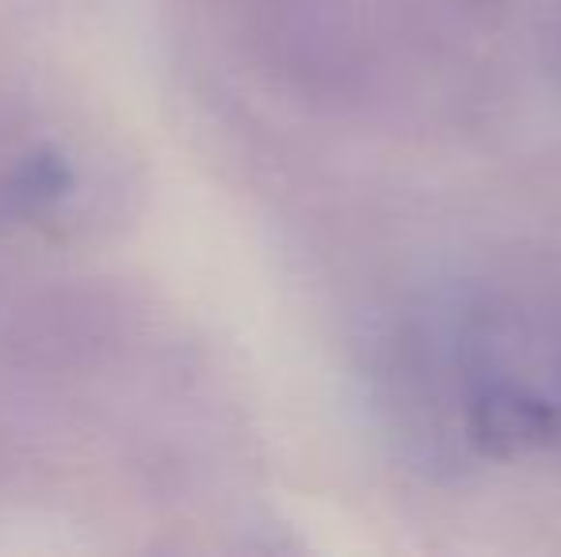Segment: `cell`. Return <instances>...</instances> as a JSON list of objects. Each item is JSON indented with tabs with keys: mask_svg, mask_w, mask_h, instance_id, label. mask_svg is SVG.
Masks as SVG:
<instances>
[{
	"mask_svg": "<svg viewBox=\"0 0 561 557\" xmlns=\"http://www.w3.org/2000/svg\"><path fill=\"white\" fill-rule=\"evenodd\" d=\"M462 443L481 459H524L561 446V405L524 382L466 371V394L458 405Z\"/></svg>",
	"mask_w": 561,
	"mask_h": 557,
	"instance_id": "cell-1",
	"label": "cell"
},
{
	"mask_svg": "<svg viewBox=\"0 0 561 557\" xmlns=\"http://www.w3.org/2000/svg\"><path fill=\"white\" fill-rule=\"evenodd\" d=\"M69 187V169L58 161V156L50 153H38L31 156L27 164H23V172L15 176V199L23 202V207H46V202H54L61 192Z\"/></svg>",
	"mask_w": 561,
	"mask_h": 557,
	"instance_id": "cell-2",
	"label": "cell"
},
{
	"mask_svg": "<svg viewBox=\"0 0 561 557\" xmlns=\"http://www.w3.org/2000/svg\"><path fill=\"white\" fill-rule=\"evenodd\" d=\"M554 73H558V81H561V50H558V58H554Z\"/></svg>",
	"mask_w": 561,
	"mask_h": 557,
	"instance_id": "cell-3",
	"label": "cell"
}]
</instances>
